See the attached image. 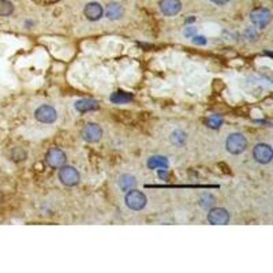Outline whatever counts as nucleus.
I'll list each match as a JSON object with an SVG mask.
<instances>
[{
	"instance_id": "obj_16",
	"label": "nucleus",
	"mask_w": 273,
	"mask_h": 273,
	"mask_svg": "<svg viewBox=\"0 0 273 273\" xmlns=\"http://www.w3.org/2000/svg\"><path fill=\"white\" fill-rule=\"evenodd\" d=\"M114 104H127L132 100V94L127 93V92H123V90H119V92H115L112 93V96L110 97Z\"/></svg>"
},
{
	"instance_id": "obj_17",
	"label": "nucleus",
	"mask_w": 273,
	"mask_h": 273,
	"mask_svg": "<svg viewBox=\"0 0 273 273\" xmlns=\"http://www.w3.org/2000/svg\"><path fill=\"white\" fill-rule=\"evenodd\" d=\"M14 13V5L10 0H0V17H9Z\"/></svg>"
},
{
	"instance_id": "obj_3",
	"label": "nucleus",
	"mask_w": 273,
	"mask_h": 273,
	"mask_svg": "<svg viewBox=\"0 0 273 273\" xmlns=\"http://www.w3.org/2000/svg\"><path fill=\"white\" fill-rule=\"evenodd\" d=\"M124 200H126V205L131 210H142L146 206V202H148L145 194L140 192V190H137V188L128 190Z\"/></svg>"
},
{
	"instance_id": "obj_14",
	"label": "nucleus",
	"mask_w": 273,
	"mask_h": 273,
	"mask_svg": "<svg viewBox=\"0 0 273 273\" xmlns=\"http://www.w3.org/2000/svg\"><path fill=\"white\" fill-rule=\"evenodd\" d=\"M107 18L108 19H111V21H118L119 18H122L123 15V7L119 3H116V2H112L110 5L107 6Z\"/></svg>"
},
{
	"instance_id": "obj_6",
	"label": "nucleus",
	"mask_w": 273,
	"mask_h": 273,
	"mask_svg": "<svg viewBox=\"0 0 273 273\" xmlns=\"http://www.w3.org/2000/svg\"><path fill=\"white\" fill-rule=\"evenodd\" d=\"M253 157L260 164H268V162L272 161V148L268 144H257L253 149Z\"/></svg>"
},
{
	"instance_id": "obj_5",
	"label": "nucleus",
	"mask_w": 273,
	"mask_h": 273,
	"mask_svg": "<svg viewBox=\"0 0 273 273\" xmlns=\"http://www.w3.org/2000/svg\"><path fill=\"white\" fill-rule=\"evenodd\" d=\"M66 161H67L66 153L59 148H51L45 154V162L51 168H60L66 164Z\"/></svg>"
},
{
	"instance_id": "obj_24",
	"label": "nucleus",
	"mask_w": 273,
	"mask_h": 273,
	"mask_svg": "<svg viewBox=\"0 0 273 273\" xmlns=\"http://www.w3.org/2000/svg\"><path fill=\"white\" fill-rule=\"evenodd\" d=\"M196 28H186V29H184V36H186V37H193V36H196Z\"/></svg>"
},
{
	"instance_id": "obj_15",
	"label": "nucleus",
	"mask_w": 273,
	"mask_h": 273,
	"mask_svg": "<svg viewBox=\"0 0 273 273\" xmlns=\"http://www.w3.org/2000/svg\"><path fill=\"white\" fill-rule=\"evenodd\" d=\"M119 187L123 190V192H128L131 188L137 187V179L130 174H124L119 178Z\"/></svg>"
},
{
	"instance_id": "obj_2",
	"label": "nucleus",
	"mask_w": 273,
	"mask_h": 273,
	"mask_svg": "<svg viewBox=\"0 0 273 273\" xmlns=\"http://www.w3.org/2000/svg\"><path fill=\"white\" fill-rule=\"evenodd\" d=\"M79 172L71 166H62L59 168V180L67 187H74L79 183Z\"/></svg>"
},
{
	"instance_id": "obj_8",
	"label": "nucleus",
	"mask_w": 273,
	"mask_h": 273,
	"mask_svg": "<svg viewBox=\"0 0 273 273\" xmlns=\"http://www.w3.org/2000/svg\"><path fill=\"white\" fill-rule=\"evenodd\" d=\"M81 134L82 138H84L86 142L94 144V142H98L101 140L102 128L101 126L97 123H88L85 124V127L82 128Z\"/></svg>"
},
{
	"instance_id": "obj_23",
	"label": "nucleus",
	"mask_w": 273,
	"mask_h": 273,
	"mask_svg": "<svg viewBox=\"0 0 273 273\" xmlns=\"http://www.w3.org/2000/svg\"><path fill=\"white\" fill-rule=\"evenodd\" d=\"M193 44H196V45H205L206 44V39H205L204 36H193Z\"/></svg>"
},
{
	"instance_id": "obj_13",
	"label": "nucleus",
	"mask_w": 273,
	"mask_h": 273,
	"mask_svg": "<svg viewBox=\"0 0 273 273\" xmlns=\"http://www.w3.org/2000/svg\"><path fill=\"white\" fill-rule=\"evenodd\" d=\"M148 167L150 170H167L170 167V162H168V158L166 156H152V157L148 160Z\"/></svg>"
},
{
	"instance_id": "obj_21",
	"label": "nucleus",
	"mask_w": 273,
	"mask_h": 273,
	"mask_svg": "<svg viewBox=\"0 0 273 273\" xmlns=\"http://www.w3.org/2000/svg\"><path fill=\"white\" fill-rule=\"evenodd\" d=\"M222 123H223V119L222 118H219L217 115L210 116L209 119H208V124H209L212 128H219Z\"/></svg>"
},
{
	"instance_id": "obj_12",
	"label": "nucleus",
	"mask_w": 273,
	"mask_h": 273,
	"mask_svg": "<svg viewBox=\"0 0 273 273\" xmlns=\"http://www.w3.org/2000/svg\"><path fill=\"white\" fill-rule=\"evenodd\" d=\"M75 110L81 114H85V112H90V111H96L98 110V101L96 100H92V98H82V100H78L75 102Z\"/></svg>"
},
{
	"instance_id": "obj_9",
	"label": "nucleus",
	"mask_w": 273,
	"mask_h": 273,
	"mask_svg": "<svg viewBox=\"0 0 273 273\" xmlns=\"http://www.w3.org/2000/svg\"><path fill=\"white\" fill-rule=\"evenodd\" d=\"M230 213L224 208H213L208 213V222L213 226H224L230 222Z\"/></svg>"
},
{
	"instance_id": "obj_7",
	"label": "nucleus",
	"mask_w": 273,
	"mask_h": 273,
	"mask_svg": "<svg viewBox=\"0 0 273 273\" xmlns=\"http://www.w3.org/2000/svg\"><path fill=\"white\" fill-rule=\"evenodd\" d=\"M34 116H36V119L41 122V123H55L56 120H58V112L51 105H41L34 112Z\"/></svg>"
},
{
	"instance_id": "obj_1",
	"label": "nucleus",
	"mask_w": 273,
	"mask_h": 273,
	"mask_svg": "<svg viewBox=\"0 0 273 273\" xmlns=\"http://www.w3.org/2000/svg\"><path fill=\"white\" fill-rule=\"evenodd\" d=\"M226 148L231 154L243 153L248 148V140L240 132H232L226 141Z\"/></svg>"
},
{
	"instance_id": "obj_19",
	"label": "nucleus",
	"mask_w": 273,
	"mask_h": 273,
	"mask_svg": "<svg viewBox=\"0 0 273 273\" xmlns=\"http://www.w3.org/2000/svg\"><path fill=\"white\" fill-rule=\"evenodd\" d=\"M10 157L13 161H23V160H26V152L22 150L21 148H15V149L11 150Z\"/></svg>"
},
{
	"instance_id": "obj_20",
	"label": "nucleus",
	"mask_w": 273,
	"mask_h": 273,
	"mask_svg": "<svg viewBox=\"0 0 273 273\" xmlns=\"http://www.w3.org/2000/svg\"><path fill=\"white\" fill-rule=\"evenodd\" d=\"M200 205L202 208H205V209H208V208L210 209V208L214 205L213 196H210V194H205V196H202L200 200Z\"/></svg>"
},
{
	"instance_id": "obj_22",
	"label": "nucleus",
	"mask_w": 273,
	"mask_h": 273,
	"mask_svg": "<svg viewBox=\"0 0 273 273\" xmlns=\"http://www.w3.org/2000/svg\"><path fill=\"white\" fill-rule=\"evenodd\" d=\"M244 37H246V39L249 40V41H254V40L257 39V37H258V34L256 33V30L254 29H248L246 30V32H244Z\"/></svg>"
},
{
	"instance_id": "obj_18",
	"label": "nucleus",
	"mask_w": 273,
	"mask_h": 273,
	"mask_svg": "<svg viewBox=\"0 0 273 273\" xmlns=\"http://www.w3.org/2000/svg\"><path fill=\"white\" fill-rule=\"evenodd\" d=\"M171 142L174 145H183L186 142V134L182 130H175V131L171 132Z\"/></svg>"
},
{
	"instance_id": "obj_25",
	"label": "nucleus",
	"mask_w": 273,
	"mask_h": 273,
	"mask_svg": "<svg viewBox=\"0 0 273 273\" xmlns=\"http://www.w3.org/2000/svg\"><path fill=\"white\" fill-rule=\"evenodd\" d=\"M212 3H214V5L217 6H223V5H227L228 2H231V0H210Z\"/></svg>"
},
{
	"instance_id": "obj_10",
	"label": "nucleus",
	"mask_w": 273,
	"mask_h": 273,
	"mask_svg": "<svg viewBox=\"0 0 273 273\" xmlns=\"http://www.w3.org/2000/svg\"><path fill=\"white\" fill-rule=\"evenodd\" d=\"M160 10L167 17H174L182 10V3H180V0H161Z\"/></svg>"
},
{
	"instance_id": "obj_4",
	"label": "nucleus",
	"mask_w": 273,
	"mask_h": 273,
	"mask_svg": "<svg viewBox=\"0 0 273 273\" xmlns=\"http://www.w3.org/2000/svg\"><path fill=\"white\" fill-rule=\"evenodd\" d=\"M270 19H272V13L265 7L254 9L250 13V21L253 25H256L260 29H265L270 23Z\"/></svg>"
},
{
	"instance_id": "obj_11",
	"label": "nucleus",
	"mask_w": 273,
	"mask_h": 273,
	"mask_svg": "<svg viewBox=\"0 0 273 273\" xmlns=\"http://www.w3.org/2000/svg\"><path fill=\"white\" fill-rule=\"evenodd\" d=\"M84 14H85V17L92 22H96L98 19H101L102 14H104V9H102V6L97 2H92V3H88L84 10Z\"/></svg>"
}]
</instances>
